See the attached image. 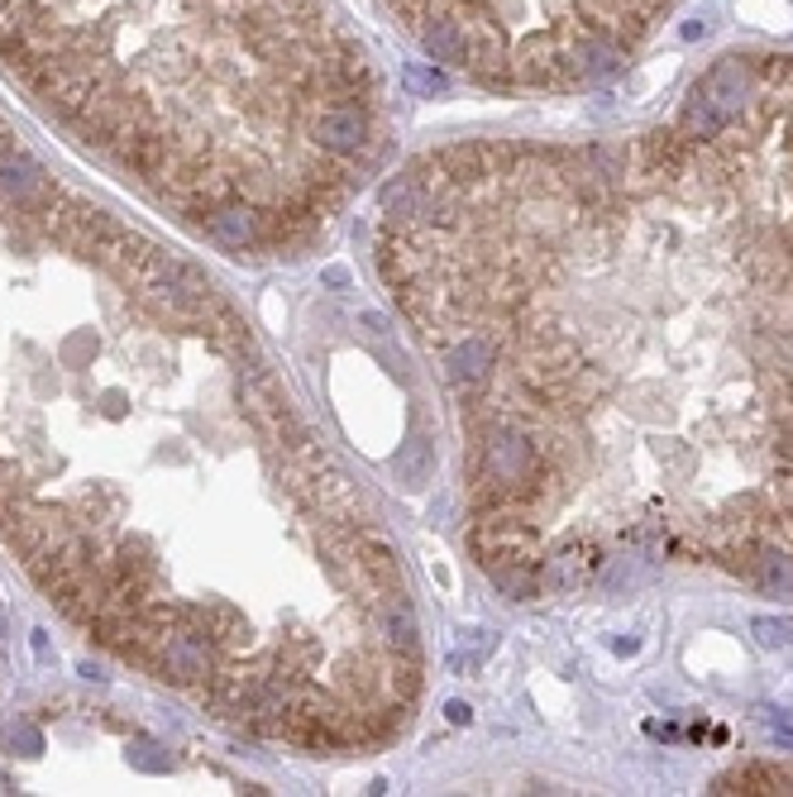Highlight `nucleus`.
<instances>
[{
	"mask_svg": "<svg viewBox=\"0 0 793 797\" xmlns=\"http://www.w3.org/2000/svg\"><path fill=\"white\" fill-rule=\"evenodd\" d=\"M488 578H493V587L506 602H535V597H541V573H535V564L506 559V564L488 568Z\"/></svg>",
	"mask_w": 793,
	"mask_h": 797,
	"instance_id": "nucleus-9",
	"label": "nucleus"
},
{
	"mask_svg": "<svg viewBox=\"0 0 793 797\" xmlns=\"http://www.w3.org/2000/svg\"><path fill=\"white\" fill-rule=\"evenodd\" d=\"M506 68H512L516 87H564L560 39H554V29H535V34L521 39L512 53H506Z\"/></svg>",
	"mask_w": 793,
	"mask_h": 797,
	"instance_id": "nucleus-5",
	"label": "nucleus"
},
{
	"mask_svg": "<svg viewBox=\"0 0 793 797\" xmlns=\"http://www.w3.org/2000/svg\"><path fill=\"white\" fill-rule=\"evenodd\" d=\"M493 649H498V635H493V630H483V626H479V630H459V645H454V655H450V668L469 678L473 668L493 655Z\"/></svg>",
	"mask_w": 793,
	"mask_h": 797,
	"instance_id": "nucleus-10",
	"label": "nucleus"
},
{
	"mask_svg": "<svg viewBox=\"0 0 793 797\" xmlns=\"http://www.w3.org/2000/svg\"><path fill=\"white\" fill-rule=\"evenodd\" d=\"M598 564H602V549L593 545V539H583V535L560 539V545L545 549L541 559H535V573H541V593H550V597H574V593H583V587L593 583Z\"/></svg>",
	"mask_w": 793,
	"mask_h": 797,
	"instance_id": "nucleus-3",
	"label": "nucleus"
},
{
	"mask_svg": "<svg viewBox=\"0 0 793 797\" xmlns=\"http://www.w3.org/2000/svg\"><path fill=\"white\" fill-rule=\"evenodd\" d=\"M765 722L774 726V736H784V745H793V716L789 712H770L765 707Z\"/></svg>",
	"mask_w": 793,
	"mask_h": 797,
	"instance_id": "nucleus-13",
	"label": "nucleus"
},
{
	"mask_svg": "<svg viewBox=\"0 0 793 797\" xmlns=\"http://www.w3.org/2000/svg\"><path fill=\"white\" fill-rule=\"evenodd\" d=\"M445 712H450V722H454V726H464V722H469V716H473V712H469L464 703H450Z\"/></svg>",
	"mask_w": 793,
	"mask_h": 797,
	"instance_id": "nucleus-14",
	"label": "nucleus"
},
{
	"mask_svg": "<svg viewBox=\"0 0 793 797\" xmlns=\"http://www.w3.org/2000/svg\"><path fill=\"white\" fill-rule=\"evenodd\" d=\"M325 282L330 286H349V273H344V268H325Z\"/></svg>",
	"mask_w": 793,
	"mask_h": 797,
	"instance_id": "nucleus-15",
	"label": "nucleus"
},
{
	"mask_svg": "<svg viewBox=\"0 0 793 797\" xmlns=\"http://www.w3.org/2000/svg\"><path fill=\"white\" fill-rule=\"evenodd\" d=\"M392 468H396V483H402L406 492H416V487H425V483L435 477V450H431V444H425L421 435H411L402 450H396Z\"/></svg>",
	"mask_w": 793,
	"mask_h": 797,
	"instance_id": "nucleus-8",
	"label": "nucleus"
},
{
	"mask_svg": "<svg viewBox=\"0 0 793 797\" xmlns=\"http://www.w3.org/2000/svg\"><path fill=\"white\" fill-rule=\"evenodd\" d=\"M760 77V62L751 58H722L703 72V82L689 91L684 115H679V130L693 143L722 139L732 124H741L745 105H751V87Z\"/></svg>",
	"mask_w": 793,
	"mask_h": 797,
	"instance_id": "nucleus-1",
	"label": "nucleus"
},
{
	"mask_svg": "<svg viewBox=\"0 0 793 797\" xmlns=\"http://www.w3.org/2000/svg\"><path fill=\"white\" fill-rule=\"evenodd\" d=\"M421 48L431 53L440 68H469V48H464V29L454 14H421L416 20Z\"/></svg>",
	"mask_w": 793,
	"mask_h": 797,
	"instance_id": "nucleus-6",
	"label": "nucleus"
},
{
	"mask_svg": "<svg viewBox=\"0 0 793 797\" xmlns=\"http://www.w3.org/2000/svg\"><path fill=\"white\" fill-rule=\"evenodd\" d=\"M406 87L416 91V95H445V91H450L445 72H440V68H425V62H411V68H406Z\"/></svg>",
	"mask_w": 793,
	"mask_h": 797,
	"instance_id": "nucleus-12",
	"label": "nucleus"
},
{
	"mask_svg": "<svg viewBox=\"0 0 793 797\" xmlns=\"http://www.w3.org/2000/svg\"><path fill=\"white\" fill-rule=\"evenodd\" d=\"M751 635L765 649H793V616H755Z\"/></svg>",
	"mask_w": 793,
	"mask_h": 797,
	"instance_id": "nucleus-11",
	"label": "nucleus"
},
{
	"mask_svg": "<svg viewBox=\"0 0 793 797\" xmlns=\"http://www.w3.org/2000/svg\"><path fill=\"white\" fill-rule=\"evenodd\" d=\"M301 130H307V143L311 149H321L330 158H340V163H349V158H359L363 149H369V110L354 105V101H335V105H315L307 120H301Z\"/></svg>",
	"mask_w": 793,
	"mask_h": 797,
	"instance_id": "nucleus-2",
	"label": "nucleus"
},
{
	"mask_svg": "<svg viewBox=\"0 0 793 797\" xmlns=\"http://www.w3.org/2000/svg\"><path fill=\"white\" fill-rule=\"evenodd\" d=\"M498 354L502 344L493 340V330H459L445 340V377L454 382L459 392H473V387H488V377L498 369Z\"/></svg>",
	"mask_w": 793,
	"mask_h": 797,
	"instance_id": "nucleus-4",
	"label": "nucleus"
},
{
	"mask_svg": "<svg viewBox=\"0 0 793 797\" xmlns=\"http://www.w3.org/2000/svg\"><path fill=\"white\" fill-rule=\"evenodd\" d=\"M712 793H793V769L789 764H745V769L722 774Z\"/></svg>",
	"mask_w": 793,
	"mask_h": 797,
	"instance_id": "nucleus-7",
	"label": "nucleus"
}]
</instances>
